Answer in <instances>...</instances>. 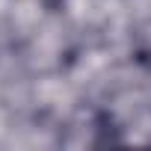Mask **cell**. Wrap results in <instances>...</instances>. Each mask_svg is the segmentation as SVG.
Wrapping results in <instances>:
<instances>
[{
  "instance_id": "cell-1",
  "label": "cell",
  "mask_w": 151,
  "mask_h": 151,
  "mask_svg": "<svg viewBox=\"0 0 151 151\" xmlns=\"http://www.w3.org/2000/svg\"><path fill=\"white\" fill-rule=\"evenodd\" d=\"M130 59L151 80V12L145 18H139L130 30Z\"/></svg>"
}]
</instances>
